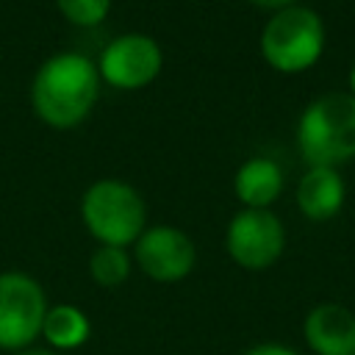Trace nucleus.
Listing matches in <instances>:
<instances>
[{"instance_id": "f257e3e1", "label": "nucleus", "mask_w": 355, "mask_h": 355, "mask_svg": "<svg viewBox=\"0 0 355 355\" xmlns=\"http://www.w3.org/2000/svg\"><path fill=\"white\" fill-rule=\"evenodd\" d=\"M100 94L97 64L83 53H55L33 75L31 105L50 128L80 125Z\"/></svg>"}, {"instance_id": "f03ea898", "label": "nucleus", "mask_w": 355, "mask_h": 355, "mask_svg": "<svg viewBox=\"0 0 355 355\" xmlns=\"http://www.w3.org/2000/svg\"><path fill=\"white\" fill-rule=\"evenodd\" d=\"M297 147L308 166L347 164L355 158V97L327 92L316 97L297 122Z\"/></svg>"}, {"instance_id": "7ed1b4c3", "label": "nucleus", "mask_w": 355, "mask_h": 355, "mask_svg": "<svg viewBox=\"0 0 355 355\" xmlns=\"http://www.w3.org/2000/svg\"><path fill=\"white\" fill-rule=\"evenodd\" d=\"M80 219L97 244L130 247L147 227V205L130 183L103 178L83 191Z\"/></svg>"}, {"instance_id": "20e7f679", "label": "nucleus", "mask_w": 355, "mask_h": 355, "mask_svg": "<svg viewBox=\"0 0 355 355\" xmlns=\"http://www.w3.org/2000/svg\"><path fill=\"white\" fill-rule=\"evenodd\" d=\"M324 50L322 17L308 6H286L261 31V53L277 72H302Z\"/></svg>"}, {"instance_id": "39448f33", "label": "nucleus", "mask_w": 355, "mask_h": 355, "mask_svg": "<svg viewBox=\"0 0 355 355\" xmlns=\"http://www.w3.org/2000/svg\"><path fill=\"white\" fill-rule=\"evenodd\" d=\"M47 308V291L33 275L0 272V349L14 355L33 347L42 338Z\"/></svg>"}, {"instance_id": "423d86ee", "label": "nucleus", "mask_w": 355, "mask_h": 355, "mask_svg": "<svg viewBox=\"0 0 355 355\" xmlns=\"http://www.w3.org/2000/svg\"><path fill=\"white\" fill-rule=\"evenodd\" d=\"M230 261L247 272L269 269L286 250V227L269 208H241L225 230Z\"/></svg>"}, {"instance_id": "0eeeda50", "label": "nucleus", "mask_w": 355, "mask_h": 355, "mask_svg": "<svg viewBox=\"0 0 355 355\" xmlns=\"http://www.w3.org/2000/svg\"><path fill=\"white\" fill-rule=\"evenodd\" d=\"M133 263L153 283H180L197 266V247L180 227L150 225L133 244Z\"/></svg>"}, {"instance_id": "6e6552de", "label": "nucleus", "mask_w": 355, "mask_h": 355, "mask_svg": "<svg viewBox=\"0 0 355 355\" xmlns=\"http://www.w3.org/2000/svg\"><path fill=\"white\" fill-rule=\"evenodd\" d=\"M161 67H164L161 44L147 33H122L111 39L97 61L100 80L122 92L144 89L158 78Z\"/></svg>"}, {"instance_id": "1a4fd4ad", "label": "nucleus", "mask_w": 355, "mask_h": 355, "mask_svg": "<svg viewBox=\"0 0 355 355\" xmlns=\"http://www.w3.org/2000/svg\"><path fill=\"white\" fill-rule=\"evenodd\" d=\"M302 341L313 355H355V311L319 302L302 319Z\"/></svg>"}, {"instance_id": "9d476101", "label": "nucleus", "mask_w": 355, "mask_h": 355, "mask_svg": "<svg viewBox=\"0 0 355 355\" xmlns=\"http://www.w3.org/2000/svg\"><path fill=\"white\" fill-rule=\"evenodd\" d=\"M344 178L338 175V169L330 166H311L297 186V205L300 211L313 219V222H327L333 219L341 205H344Z\"/></svg>"}, {"instance_id": "9b49d317", "label": "nucleus", "mask_w": 355, "mask_h": 355, "mask_svg": "<svg viewBox=\"0 0 355 355\" xmlns=\"http://www.w3.org/2000/svg\"><path fill=\"white\" fill-rule=\"evenodd\" d=\"M233 191L244 208H269L283 191V172L272 158L255 155L236 169Z\"/></svg>"}, {"instance_id": "f8f14e48", "label": "nucleus", "mask_w": 355, "mask_h": 355, "mask_svg": "<svg viewBox=\"0 0 355 355\" xmlns=\"http://www.w3.org/2000/svg\"><path fill=\"white\" fill-rule=\"evenodd\" d=\"M42 338L53 352H75L92 338V319L72 302L50 305L42 324Z\"/></svg>"}, {"instance_id": "ddd939ff", "label": "nucleus", "mask_w": 355, "mask_h": 355, "mask_svg": "<svg viewBox=\"0 0 355 355\" xmlns=\"http://www.w3.org/2000/svg\"><path fill=\"white\" fill-rule=\"evenodd\" d=\"M130 272H133V255L128 252V247L97 244V250L89 255V275L103 288L122 286L130 277Z\"/></svg>"}, {"instance_id": "4468645a", "label": "nucleus", "mask_w": 355, "mask_h": 355, "mask_svg": "<svg viewBox=\"0 0 355 355\" xmlns=\"http://www.w3.org/2000/svg\"><path fill=\"white\" fill-rule=\"evenodd\" d=\"M55 6L72 25L80 28L100 25L111 11V0H55Z\"/></svg>"}, {"instance_id": "2eb2a0df", "label": "nucleus", "mask_w": 355, "mask_h": 355, "mask_svg": "<svg viewBox=\"0 0 355 355\" xmlns=\"http://www.w3.org/2000/svg\"><path fill=\"white\" fill-rule=\"evenodd\" d=\"M241 355H300V352L283 341H258V344L247 347Z\"/></svg>"}, {"instance_id": "dca6fc26", "label": "nucleus", "mask_w": 355, "mask_h": 355, "mask_svg": "<svg viewBox=\"0 0 355 355\" xmlns=\"http://www.w3.org/2000/svg\"><path fill=\"white\" fill-rule=\"evenodd\" d=\"M250 3L258 8H269V11H280L286 6H294V0H250Z\"/></svg>"}, {"instance_id": "f3484780", "label": "nucleus", "mask_w": 355, "mask_h": 355, "mask_svg": "<svg viewBox=\"0 0 355 355\" xmlns=\"http://www.w3.org/2000/svg\"><path fill=\"white\" fill-rule=\"evenodd\" d=\"M14 355H58V352H53V349H47V347H28V349L14 352Z\"/></svg>"}, {"instance_id": "a211bd4d", "label": "nucleus", "mask_w": 355, "mask_h": 355, "mask_svg": "<svg viewBox=\"0 0 355 355\" xmlns=\"http://www.w3.org/2000/svg\"><path fill=\"white\" fill-rule=\"evenodd\" d=\"M349 89H352L349 94L355 97V64H352V69H349Z\"/></svg>"}]
</instances>
